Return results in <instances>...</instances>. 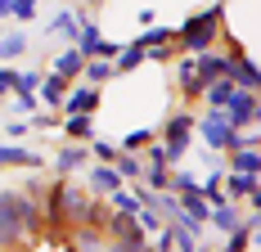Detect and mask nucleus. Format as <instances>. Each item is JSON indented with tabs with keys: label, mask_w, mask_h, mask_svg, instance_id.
I'll list each match as a JSON object with an SVG mask.
<instances>
[{
	"label": "nucleus",
	"mask_w": 261,
	"mask_h": 252,
	"mask_svg": "<svg viewBox=\"0 0 261 252\" xmlns=\"http://www.w3.org/2000/svg\"><path fill=\"white\" fill-rule=\"evenodd\" d=\"M153 140H158V126H135V131H126V135L117 140V153H135V158H140Z\"/></svg>",
	"instance_id": "18"
},
{
	"label": "nucleus",
	"mask_w": 261,
	"mask_h": 252,
	"mask_svg": "<svg viewBox=\"0 0 261 252\" xmlns=\"http://www.w3.org/2000/svg\"><path fill=\"white\" fill-rule=\"evenodd\" d=\"M194 117H198L194 108H176V113H167L158 122V149H162V158H167L171 171L185 167V158L194 149Z\"/></svg>",
	"instance_id": "3"
},
{
	"label": "nucleus",
	"mask_w": 261,
	"mask_h": 252,
	"mask_svg": "<svg viewBox=\"0 0 261 252\" xmlns=\"http://www.w3.org/2000/svg\"><path fill=\"white\" fill-rule=\"evenodd\" d=\"M63 99H68V81L54 77V72H45V77H41V90H36V104H41L45 113H59Z\"/></svg>",
	"instance_id": "14"
},
{
	"label": "nucleus",
	"mask_w": 261,
	"mask_h": 252,
	"mask_svg": "<svg viewBox=\"0 0 261 252\" xmlns=\"http://www.w3.org/2000/svg\"><path fill=\"white\" fill-rule=\"evenodd\" d=\"M27 131H32V126H27V122H18V117H9V122L0 126L5 144H23V140H27Z\"/></svg>",
	"instance_id": "30"
},
{
	"label": "nucleus",
	"mask_w": 261,
	"mask_h": 252,
	"mask_svg": "<svg viewBox=\"0 0 261 252\" xmlns=\"http://www.w3.org/2000/svg\"><path fill=\"white\" fill-rule=\"evenodd\" d=\"M167 185H171V171H167L162 162H144V171H140V189H149V194H167Z\"/></svg>",
	"instance_id": "20"
},
{
	"label": "nucleus",
	"mask_w": 261,
	"mask_h": 252,
	"mask_svg": "<svg viewBox=\"0 0 261 252\" xmlns=\"http://www.w3.org/2000/svg\"><path fill=\"white\" fill-rule=\"evenodd\" d=\"M243 207H234V203H221V207H212L207 212V230H216V234H234L239 225H243Z\"/></svg>",
	"instance_id": "15"
},
{
	"label": "nucleus",
	"mask_w": 261,
	"mask_h": 252,
	"mask_svg": "<svg viewBox=\"0 0 261 252\" xmlns=\"http://www.w3.org/2000/svg\"><path fill=\"white\" fill-rule=\"evenodd\" d=\"M59 131L68 135L63 144H90V140L99 135V131H95V117H63V122H59Z\"/></svg>",
	"instance_id": "17"
},
{
	"label": "nucleus",
	"mask_w": 261,
	"mask_h": 252,
	"mask_svg": "<svg viewBox=\"0 0 261 252\" xmlns=\"http://www.w3.org/2000/svg\"><path fill=\"white\" fill-rule=\"evenodd\" d=\"M135 45H140V50H162V45H171V27H167V23L144 27V32L135 36Z\"/></svg>",
	"instance_id": "26"
},
{
	"label": "nucleus",
	"mask_w": 261,
	"mask_h": 252,
	"mask_svg": "<svg viewBox=\"0 0 261 252\" xmlns=\"http://www.w3.org/2000/svg\"><path fill=\"white\" fill-rule=\"evenodd\" d=\"M144 63V50L135 45V41H126L122 50H117V59H113V77H126V72H135Z\"/></svg>",
	"instance_id": "23"
},
{
	"label": "nucleus",
	"mask_w": 261,
	"mask_h": 252,
	"mask_svg": "<svg viewBox=\"0 0 261 252\" xmlns=\"http://www.w3.org/2000/svg\"><path fill=\"white\" fill-rule=\"evenodd\" d=\"M18 90V68H0V99Z\"/></svg>",
	"instance_id": "36"
},
{
	"label": "nucleus",
	"mask_w": 261,
	"mask_h": 252,
	"mask_svg": "<svg viewBox=\"0 0 261 252\" xmlns=\"http://www.w3.org/2000/svg\"><path fill=\"white\" fill-rule=\"evenodd\" d=\"M0 252H9V248H5V239H0Z\"/></svg>",
	"instance_id": "39"
},
{
	"label": "nucleus",
	"mask_w": 261,
	"mask_h": 252,
	"mask_svg": "<svg viewBox=\"0 0 261 252\" xmlns=\"http://www.w3.org/2000/svg\"><path fill=\"white\" fill-rule=\"evenodd\" d=\"M135 225L144 230V234H158V230L167 225V221H162V216H158L153 207H140V212H135Z\"/></svg>",
	"instance_id": "31"
},
{
	"label": "nucleus",
	"mask_w": 261,
	"mask_h": 252,
	"mask_svg": "<svg viewBox=\"0 0 261 252\" xmlns=\"http://www.w3.org/2000/svg\"><path fill=\"white\" fill-rule=\"evenodd\" d=\"M180 54H176V45H162V50H144V63H158V68H167V63H176Z\"/></svg>",
	"instance_id": "34"
},
{
	"label": "nucleus",
	"mask_w": 261,
	"mask_h": 252,
	"mask_svg": "<svg viewBox=\"0 0 261 252\" xmlns=\"http://www.w3.org/2000/svg\"><path fill=\"white\" fill-rule=\"evenodd\" d=\"M198 252H216V248H207V243H198Z\"/></svg>",
	"instance_id": "38"
},
{
	"label": "nucleus",
	"mask_w": 261,
	"mask_h": 252,
	"mask_svg": "<svg viewBox=\"0 0 261 252\" xmlns=\"http://www.w3.org/2000/svg\"><path fill=\"white\" fill-rule=\"evenodd\" d=\"M81 81H86V86H95V90H104L108 81H113V63H104V59H90V63L81 68Z\"/></svg>",
	"instance_id": "27"
},
{
	"label": "nucleus",
	"mask_w": 261,
	"mask_h": 252,
	"mask_svg": "<svg viewBox=\"0 0 261 252\" xmlns=\"http://www.w3.org/2000/svg\"><path fill=\"white\" fill-rule=\"evenodd\" d=\"M81 68H86V59H81V54L72 50V45H63V50H59V54L50 59V68H45V72L63 77L68 86H77V81H81Z\"/></svg>",
	"instance_id": "12"
},
{
	"label": "nucleus",
	"mask_w": 261,
	"mask_h": 252,
	"mask_svg": "<svg viewBox=\"0 0 261 252\" xmlns=\"http://www.w3.org/2000/svg\"><path fill=\"white\" fill-rule=\"evenodd\" d=\"M23 54H27V32L23 27H14V32L0 36V68H18Z\"/></svg>",
	"instance_id": "16"
},
{
	"label": "nucleus",
	"mask_w": 261,
	"mask_h": 252,
	"mask_svg": "<svg viewBox=\"0 0 261 252\" xmlns=\"http://www.w3.org/2000/svg\"><path fill=\"white\" fill-rule=\"evenodd\" d=\"M81 189H86V194H90V198H113V194H117V189H122V180H117V171H113V167H99V162H90V167H86V185H81Z\"/></svg>",
	"instance_id": "8"
},
{
	"label": "nucleus",
	"mask_w": 261,
	"mask_h": 252,
	"mask_svg": "<svg viewBox=\"0 0 261 252\" xmlns=\"http://www.w3.org/2000/svg\"><path fill=\"white\" fill-rule=\"evenodd\" d=\"M36 234H41L36 198H27L23 189H0V239H5V248L14 252Z\"/></svg>",
	"instance_id": "2"
},
{
	"label": "nucleus",
	"mask_w": 261,
	"mask_h": 252,
	"mask_svg": "<svg viewBox=\"0 0 261 252\" xmlns=\"http://www.w3.org/2000/svg\"><path fill=\"white\" fill-rule=\"evenodd\" d=\"M171 68H176V95L194 108V104L203 99V86H198V77H194V59H176Z\"/></svg>",
	"instance_id": "11"
},
{
	"label": "nucleus",
	"mask_w": 261,
	"mask_h": 252,
	"mask_svg": "<svg viewBox=\"0 0 261 252\" xmlns=\"http://www.w3.org/2000/svg\"><path fill=\"white\" fill-rule=\"evenodd\" d=\"M59 122H63V117H59V113H45V108H36V113L27 117V126H32V131H54Z\"/></svg>",
	"instance_id": "33"
},
{
	"label": "nucleus",
	"mask_w": 261,
	"mask_h": 252,
	"mask_svg": "<svg viewBox=\"0 0 261 252\" xmlns=\"http://www.w3.org/2000/svg\"><path fill=\"white\" fill-rule=\"evenodd\" d=\"M41 68H18V90H14V95H36V90H41Z\"/></svg>",
	"instance_id": "29"
},
{
	"label": "nucleus",
	"mask_w": 261,
	"mask_h": 252,
	"mask_svg": "<svg viewBox=\"0 0 261 252\" xmlns=\"http://www.w3.org/2000/svg\"><path fill=\"white\" fill-rule=\"evenodd\" d=\"M90 167V149L86 144H59L54 153V180H72V171H86Z\"/></svg>",
	"instance_id": "9"
},
{
	"label": "nucleus",
	"mask_w": 261,
	"mask_h": 252,
	"mask_svg": "<svg viewBox=\"0 0 261 252\" xmlns=\"http://www.w3.org/2000/svg\"><path fill=\"white\" fill-rule=\"evenodd\" d=\"M225 72H230V54H221V50H207V54L194 59V77H198L203 90H207L212 81H225Z\"/></svg>",
	"instance_id": "10"
},
{
	"label": "nucleus",
	"mask_w": 261,
	"mask_h": 252,
	"mask_svg": "<svg viewBox=\"0 0 261 252\" xmlns=\"http://www.w3.org/2000/svg\"><path fill=\"white\" fill-rule=\"evenodd\" d=\"M167 194H176V198L198 194V176H194L189 167H176V171H171V185H167ZM198 198H203V194H198Z\"/></svg>",
	"instance_id": "24"
},
{
	"label": "nucleus",
	"mask_w": 261,
	"mask_h": 252,
	"mask_svg": "<svg viewBox=\"0 0 261 252\" xmlns=\"http://www.w3.org/2000/svg\"><path fill=\"white\" fill-rule=\"evenodd\" d=\"M149 252H176V230H171V225H162L153 239H149Z\"/></svg>",
	"instance_id": "32"
},
{
	"label": "nucleus",
	"mask_w": 261,
	"mask_h": 252,
	"mask_svg": "<svg viewBox=\"0 0 261 252\" xmlns=\"http://www.w3.org/2000/svg\"><path fill=\"white\" fill-rule=\"evenodd\" d=\"M50 36H63L68 45H72V36H77V9H54V18L45 23Z\"/></svg>",
	"instance_id": "21"
},
{
	"label": "nucleus",
	"mask_w": 261,
	"mask_h": 252,
	"mask_svg": "<svg viewBox=\"0 0 261 252\" xmlns=\"http://www.w3.org/2000/svg\"><path fill=\"white\" fill-rule=\"evenodd\" d=\"M5 18H14V27H23L32 18H41V5L36 0H5Z\"/></svg>",
	"instance_id": "25"
},
{
	"label": "nucleus",
	"mask_w": 261,
	"mask_h": 252,
	"mask_svg": "<svg viewBox=\"0 0 261 252\" xmlns=\"http://www.w3.org/2000/svg\"><path fill=\"white\" fill-rule=\"evenodd\" d=\"M99 104H104V90L77 81V86H68V99H63V108H59V117H95Z\"/></svg>",
	"instance_id": "5"
},
{
	"label": "nucleus",
	"mask_w": 261,
	"mask_h": 252,
	"mask_svg": "<svg viewBox=\"0 0 261 252\" xmlns=\"http://www.w3.org/2000/svg\"><path fill=\"white\" fill-rule=\"evenodd\" d=\"M54 194H59V207H63V225L77 230V225H81V216H86V207H90L95 198L81 189L77 180H54Z\"/></svg>",
	"instance_id": "4"
},
{
	"label": "nucleus",
	"mask_w": 261,
	"mask_h": 252,
	"mask_svg": "<svg viewBox=\"0 0 261 252\" xmlns=\"http://www.w3.org/2000/svg\"><path fill=\"white\" fill-rule=\"evenodd\" d=\"M113 171H117V180L130 189V185H140V171H144V162H140L135 153H117V158H113Z\"/></svg>",
	"instance_id": "22"
},
{
	"label": "nucleus",
	"mask_w": 261,
	"mask_h": 252,
	"mask_svg": "<svg viewBox=\"0 0 261 252\" xmlns=\"http://www.w3.org/2000/svg\"><path fill=\"white\" fill-rule=\"evenodd\" d=\"M9 167H14V171H41L45 158L36 149H27V144H5V140H0V171H9Z\"/></svg>",
	"instance_id": "7"
},
{
	"label": "nucleus",
	"mask_w": 261,
	"mask_h": 252,
	"mask_svg": "<svg viewBox=\"0 0 261 252\" xmlns=\"http://www.w3.org/2000/svg\"><path fill=\"white\" fill-rule=\"evenodd\" d=\"M68 234H72V252H104V234H95V230L77 225V230H68Z\"/></svg>",
	"instance_id": "28"
},
{
	"label": "nucleus",
	"mask_w": 261,
	"mask_h": 252,
	"mask_svg": "<svg viewBox=\"0 0 261 252\" xmlns=\"http://www.w3.org/2000/svg\"><path fill=\"white\" fill-rule=\"evenodd\" d=\"M225 5H207V9H194L180 27H171V45L180 59H198V54L216 50L221 32H225Z\"/></svg>",
	"instance_id": "1"
},
{
	"label": "nucleus",
	"mask_w": 261,
	"mask_h": 252,
	"mask_svg": "<svg viewBox=\"0 0 261 252\" xmlns=\"http://www.w3.org/2000/svg\"><path fill=\"white\" fill-rule=\"evenodd\" d=\"M135 23H140V32H144V27H153V23H158V14H153V9H149V5H144V9L135 14Z\"/></svg>",
	"instance_id": "37"
},
{
	"label": "nucleus",
	"mask_w": 261,
	"mask_h": 252,
	"mask_svg": "<svg viewBox=\"0 0 261 252\" xmlns=\"http://www.w3.org/2000/svg\"><path fill=\"white\" fill-rule=\"evenodd\" d=\"M225 171H230V176L261 180V149H234V153H225Z\"/></svg>",
	"instance_id": "13"
},
{
	"label": "nucleus",
	"mask_w": 261,
	"mask_h": 252,
	"mask_svg": "<svg viewBox=\"0 0 261 252\" xmlns=\"http://www.w3.org/2000/svg\"><path fill=\"white\" fill-rule=\"evenodd\" d=\"M36 108H41V104H36V95H14V117H18V122H27Z\"/></svg>",
	"instance_id": "35"
},
{
	"label": "nucleus",
	"mask_w": 261,
	"mask_h": 252,
	"mask_svg": "<svg viewBox=\"0 0 261 252\" xmlns=\"http://www.w3.org/2000/svg\"><path fill=\"white\" fill-rule=\"evenodd\" d=\"M252 239H257V216H243V225L234 234H225V248H216V252H248Z\"/></svg>",
	"instance_id": "19"
},
{
	"label": "nucleus",
	"mask_w": 261,
	"mask_h": 252,
	"mask_svg": "<svg viewBox=\"0 0 261 252\" xmlns=\"http://www.w3.org/2000/svg\"><path fill=\"white\" fill-rule=\"evenodd\" d=\"M221 117L230 122V131H257L261 126V95H234Z\"/></svg>",
	"instance_id": "6"
}]
</instances>
